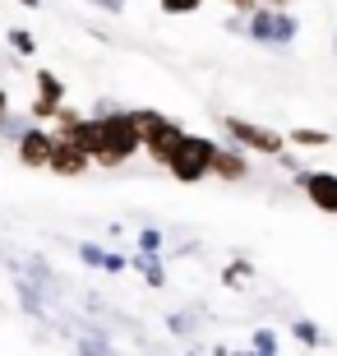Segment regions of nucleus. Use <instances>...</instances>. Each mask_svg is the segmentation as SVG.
I'll list each match as a JSON object with an SVG mask.
<instances>
[{
  "mask_svg": "<svg viewBox=\"0 0 337 356\" xmlns=\"http://www.w3.org/2000/svg\"><path fill=\"white\" fill-rule=\"evenodd\" d=\"M222 134H227L236 148L259 153V158H277V153H286V134L268 130V125H254V120H240V116H222Z\"/></svg>",
  "mask_w": 337,
  "mask_h": 356,
  "instance_id": "4",
  "label": "nucleus"
},
{
  "mask_svg": "<svg viewBox=\"0 0 337 356\" xmlns=\"http://www.w3.org/2000/svg\"><path fill=\"white\" fill-rule=\"evenodd\" d=\"M56 111H60V102H47V97H33V106H28L33 125H47V120H56Z\"/></svg>",
  "mask_w": 337,
  "mask_h": 356,
  "instance_id": "18",
  "label": "nucleus"
},
{
  "mask_svg": "<svg viewBox=\"0 0 337 356\" xmlns=\"http://www.w3.org/2000/svg\"><path fill=\"white\" fill-rule=\"evenodd\" d=\"M167 329L185 338V333H190V315H167Z\"/></svg>",
  "mask_w": 337,
  "mask_h": 356,
  "instance_id": "25",
  "label": "nucleus"
},
{
  "mask_svg": "<svg viewBox=\"0 0 337 356\" xmlns=\"http://www.w3.org/2000/svg\"><path fill=\"white\" fill-rule=\"evenodd\" d=\"M259 5H272V10H286V5H291V0H259Z\"/></svg>",
  "mask_w": 337,
  "mask_h": 356,
  "instance_id": "30",
  "label": "nucleus"
},
{
  "mask_svg": "<svg viewBox=\"0 0 337 356\" xmlns=\"http://www.w3.org/2000/svg\"><path fill=\"white\" fill-rule=\"evenodd\" d=\"M0 111H10V92H5V83H0Z\"/></svg>",
  "mask_w": 337,
  "mask_h": 356,
  "instance_id": "29",
  "label": "nucleus"
},
{
  "mask_svg": "<svg viewBox=\"0 0 337 356\" xmlns=\"http://www.w3.org/2000/svg\"><path fill=\"white\" fill-rule=\"evenodd\" d=\"M139 254H162V232L157 227H143L139 232Z\"/></svg>",
  "mask_w": 337,
  "mask_h": 356,
  "instance_id": "20",
  "label": "nucleus"
},
{
  "mask_svg": "<svg viewBox=\"0 0 337 356\" xmlns=\"http://www.w3.org/2000/svg\"><path fill=\"white\" fill-rule=\"evenodd\" d=\"M296 181L314 209L337 218V172H296Z\"/></svg>",
  "mask_w": 337,
  "mask_h": 356,
  "instance_id": "7",
  "label": "nucleus"
},
{
  "mask_svg": "<svg viewBox=\"0 0 337 356\" xmlns=\"http://www.w3.org/2000/svg\"><path fill=\"white\" fill-rule=\"evenodd\" d=\"M222 5H227V10H236V14H245V19L259 10V0H222Z\"/></svg>",
  "mask_w": 337,
  "mask_h": 356,
  "instance_id": "24",
  "label": "nucleus"
},
{
  "mask_svg": "<svg viewBox=\"0 0 337 356\" xmlns=\"http://www.w3.org/2000/svg\"><path fill=\"white\" fill-rule=\"evenodd\" d=\"M130 264L143 273L148 287H167V268H162V254H130Z\"/></svg>",
  "mask_w": 337,
  "mask_h": 356,
  "instance_id": "10",
  "label": "nucleus"
},
{
  "mask_svg": "<svg viewBox=\"0 0 337 356\" xmlns=\"http://www.w3.org/2000/svg\"><path fill=\"white\" fill-rule=\"evenodd\" d=\"M157 5H162V14H171V19H176V14H195V10H204V0H157Z\"/></svg>",
  "mask_w": 337,
  "mask_h": 356,
  "instance_id": "21",
  "label": "nucleus"
},
{
  "mask_svg": "<svg viewBox=\"0 0 337 356\" xmlns=\"http://www.w3.org/2000/svg\"><path fill=\"white\" fill-rule=\"evenodd\" d=\"M79 352H83V356H106V352H102L97 343H79Z\"/></svg>",
  "mask_w": 337,
  "mask_h": 356,
  "instance_id": "28",
  "label": "nucleus"
},
{
  "mask_svg": "<svg viewBox=\"0 0 337 356\" xmlns=\"http://www.w3.org/2000/svg\"><path fill=\"white\" fill-rule=\"evenodd\" d=\"M125 264H130V259H125V254H111V250H106V259H102V268H106V273H120Z\"/></svg>",
  "mask_w": 337,
  "mask_h": 356,
  "instance_id": "26",
  "label": "nucleus"
},
{
  "mask_svg": "<svg viewBox=\"0 0 337 356\" xmlns=\"http://www.w3.org/2000/svg\"><path fill=\"white\" fill-rule=\"evenodd\" d=\"M92 5H102V10H111V14L125 10V0H92Z\"/></svg>",
  "mask_w": 337,
  "mask_h": 356,
  "instance_id": "27",
  "label": "nucleus"
},
{
  "mask_svg": "<svg viewBox=\"0 0 337 356\" xmlns=\"http://www.w3.org/2000/svg\"><path fill=\"white\" fill-rule=\"evenodd\" d=\"M291 338H300L305 347H324V343H328L324 333H319V324H314V319H296V324H291Z\"/></svg>",
  "mask_w": 337,
  "mask_h": 356,
  "instance_id": "13",
  "label": "nucleus"
},
{
  "mask_svg": "<svg viewBox=\"0 0 337 356\" xmlns=\"http://www.w3.org/2000/svg\"><path fill=\"white\" fill-rule=\"evenodd\" d=\"M249 356H254V352H249Z\"/></svg>",
  "mask_w": 337,
  "mask_h": 356,
  "instance_id": "33",
  "label": "nucleus"
},
{
  "mask_svg": "<svg viewBox=\"0 0 337 356\" xmlns=\"http://www.w3.org/2000/svg\"><path fill=\"white\" fill-rule=\"evenodd\" d=\"M249 273H254V268H249L245 259H236V264L227 268V282H231V287H236V282H240V277H249Z\"/></svg>",
  "mask_w": 337,
  "mask_h": 356,
  "instance_id": "23",
  "label": "nucleus"
},
{
  "mask_svg": "<svg viewBox=\"0 0 337 356\" xmlns=\"http://www.w3.org/2000/svg\"><path fill=\"white\" fill-rule=\"evenodd\" d=\"M181 144H185V130H181V125H176L171 116H162V120L153 125V130L143 134V153H148V158H153L157 167H167L171 153H176Z\"/></svg>",
  "mask_w": 337,
  "mask_h": 356,
  "instance_id": "6",
  "label": "nucleus"
},
{
  "mask_svg": "<svg viewBox=\"0 0 337 356\" xmlns=\"http://www.w3.org/2000/svg\"><path fill=\"white\" fill-rule=\"evenodd\" d=\"M19 301H24V310L28 315H42V296H38V287H33V282H19Z\"/></svg>",
  "mask_w": 337,
  "mask_h": 356,
  "instance_id": "19",
  "label": "nucleus"
},
{
  "mask_svg": "<svg viewBox=\"0 0 337 356\" xmlns=\"http://www.w3.org/2000/svg\"><path fill=\"white\" fill-rule=\"evenodd\" d=\"M333 56H337V33H333Z\"/></svg>",
  "mask_w": 337,
  "mask_h": 356,
  "instance_id": "32",
  "label": "nucleus"
},
{
  "mask_svg": "<svg viewBox=\"0 0 337 356\" xmlns=\"http://www.w3.org/2000/svg\"><path fill=\"white\" fill-rule=\"evenodd\" d=\"M249 352H254V356H277V333L254 329V338H249Z\"/></svg>",
  "mask_w": 337,
  "mask_h": 356,
  "instance_id": "16",
  "label": "nucleus"
},
{
  "mask_svg": "<svg viewBox=\"0 0 337 356\" xmlns=\"http://www.w3.org/2000/svg\"><path fill=\"white\" fill-rule=\"evenodd\" d=\"M79 120H83V116H79L74 106H60V111H56V134H60V139H65V134H69V130H74Z\"/></svg>",
  "mask_w": 337,
  "mask_h": 356,
  "instance_id": "22",
  "label": "nucleus"
},
{
  "mask_svg": "<svg viewBox=\"0 0 337 356\" xmlns=\"http://www.w3.org/2000/svg\"><path fill=\"white\" fill-rule=\"evenodd\" d=\"M213 153H217V144H213L208 134H185V144L176 148V153H171V162H167L171 181L204 185L208 176H213Z\"/></svg>",
  "mask_w": 337,
  "mask_h": 356,
  "instance_id": "2",
  "label": "nucleus"
},
{
  "mask_svg": "<svg viewBox=\"0 0 337 356\" xmlns=\"http://www.w3.org/2000/svg\"><path fill=\"white\" fill-rule=\"evenodd\" d=\"M300 33V19L291 10H272V5H259V10L245 19V38L263 42V47H291Z\"/></svg>",
  "mask_w": 337,
  "mask_h": 356,
  "instance_id": "3",
  "label": "nucleus"
},
{
  "mask_svg": "<svg viewBox=\"0 0 337 356\" xmlns=\"http://www.w3.org/2000/svg\"><path fill=\"white\" fill-rule=\"evenodd\" d=\"M92 167V158L83 153V148H74L69 139H60L56 134V153H51V162H47V172H56L60 181H74V176H83Z\"/></svg>",
  "mask_w": 337,
  "mask_h": 356,
  "instance_id": "8",
  "label": "nucleus"
},
{
  "mask_svg": "<svg viewBox=\"0 0 337 356\" xmlns=\"http://www.w3.org/2000/svg\"><path fill=\"white\" fill-rule=\"evenodd\" d=\"M92 116L102 120V153H97V167H125V162L134 158V153H143V139H139V130L130 125V116L125 111H92Z\"/></svg>",
  "mask_w": 337,
  "mask_h": 356,
  "instance_id": "1",
  "label": "nucleus"
},
{
  "mask_svg": "<svg viewBox=\"0 0 337 356\" xmlns=\"http://www.w3.org/2000/svg\"><path fill=\"white\" fill-rule=\"evenodd\" d=\"M19 5H24V10H38V0H19Z\"/></svg>",
  "mask_w": 337,
  "mask_h": 356,
  "instance_id": "31",
  "label": "nucleus"
},
{
  "mask_svg": "<svg viewBox=\"0 0 337 356\" xmlns=\"http://www.w3.org/2000/svg\"><path fill=\"white\" fill-rule=\"evenodd\" d=\"M74 254H79V264H88V268H102V259H106V250H102V245H92V241H79Z\"/></svg>",
  "mask_w": 337,
  "mask_h": 356,
  "instance_id": "17",
  "label": "nucleus"
},
{
  "mask_svg": "<svg viewBox=\"0 0 337 356\" xmlns=\"http://www.w3.org/2000/svg\"><path fill=\"white\" fill-rule=\"evenodd\" d=\"M51 153H56V130H47V125H33V130H24L14 139V158L28 172H42L51 162Z\"/></svg>",
  "mask_w": 337,
  "mask_h": 356,
  "instance_id": "5",
  "label": "nucleus"
},
{
  "mask_svg": "<svg viewBox=\"0 0 337 356\" xmlns=\"http://www.w3.org/2000/svg\"><path fill=\"white\" fill-rule=\"evenodd\" d=\"M5 38H10V47H14L19 56H38V38H33L28 28H10Z\"/></svg>",
  "mask_w": 337,
  "mask_h": 356,
  "instance_id": "14",
  "label": "nucleus"
},
{
  "mask_svg": "<svg viewBox=\"0 0 337 356\" xmlns=\"http://www.w3.org/2000/svg\"><path fill=\"white\" fill-rule=\"evenodd\" d=\"M249 176V153L245 148H236V144H217V153H213V181H245Z\"/></svg>",
  "mask_w": 337,
  "mask_h": 356,
  "instance_id": "9",
  "label": "nucleus"
},
{
  "mask_svg": "<svg viewBox=\"0 0 337 356\" xmlns=\"http://www.w3.org/2000/svg\"><path fill=\"white\" fill-rule=\"evenodd\" d=\"M125 116H130V125L139 130V139H143V134H148L157 120H162V111H153V106H139V111H125Z\"/></svg>",
  "mask_w": 337,
  "mask_h": 356,
  "instance_id": "15",
  "label": "nucleus"
},
{
  "mask_svg": "<svg viewBox=\"0 0 337 356\" xmlns=\"http://www.w3.org/2000/svg\"><path fill=\"white\" fill-rule=\"evenodd\" d=\"M286 144H296V148H328V144H333V134L314 130V125H296V130H286Z\"/></svg>",
  "mask_w": 337,
  "mask_h": 356,
  "instance_id": "11",
  "label": "nucleus"
},
{
  "mask_svg": "<svg viewBox=\"0 0 337 356\" xmlns=\"http://www.w3.org/2000/svg\"><path fill=\"white\" fill-rule=\"evenodd\" d=\"M38 97H47V102H60V106H65V83L56 79L51 70H38Z\"/></svg>",
  "mask_w": 337,
  "mask_h": 356,
  "instance_id": "12",
  "label": "nucleus"
}]
</instances>
